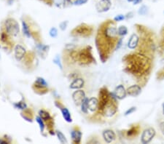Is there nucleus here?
Masks as SVG:
<instances>
[{"label": "nucleus", "instance_id": "f257e3e1", "mask_svg": "<svg viewBox=\"0 0 164 144\" xmlns=\"http://www.w3.org/2000/svg\"><path fill=\"white\" fill-rule=\"evenodd\" d=\"M124 61L127 71L136 76H144L150 69V59L142 53L128 55L124 58Z\"/></svg>", "mask_w": 164, "mask_h": 144}, {"label": "nucleus", "instance_id": "f03ea898", "mask_svg": "<svg viewBox=\"0 0 164 144\" xmlns=\"http://www.w3.org/2000/svg\"><path fill=\"white\" fill-rule=\"evenodd\" d=\"M91 47H86L83 49L80 53H78V61L81 64H89L95 61V59L93 57L92 53H91Z\"/></svg>", "mask_w": 164, "mask_h": 144}, {"label": "nucleus", "instance_id": "7ed1b4c3", "mask_svg": "<svg viewBox=\"0 0 164 144\" xmlns=\"http://www.w3.org/2000/svg\"><path fill=\"white\" fill-rule=\"evenodd\" d=\"M5 30L8 35L16 37L19 34V31H20L18 23L15 19L8 18L5 21Z\"/></svg>", "mask_w": 164, "mask_h": 144}, {"label": "nucleus", "instance_id": "20e7f679", "mask_svg": "<svg viewBox=\"0 0 164 144\" xmlns=\"http://www.w3.org/2000/svg\"><path fill=\"white\" fill-rule=\"evenodd\" d=\"M93 28L86 25V24H81L77 26L72 31V35L76 37H88L92 34Z\"/></svg>", "mask_w": 164, "mask_h": 144}, {"label": "nucleus", "instance_id": "39448f33", "mask_svg": "<svg viewBox=\"0 0 164 144\" xmlns=\"http://www.w3.org/2000/svg\"><path fill=\"white\" fill-rule=\"evenodd\" d=\"M110 100V93L108 92L106 87H102L99 91V100H98V110L103 112L105 106Z\"/></svg>", "mask_w": 164, "mask_h": 144}, {"label": "nucleus", "instance_id": "423d86ee", "mask_svg": "<svg viewBox=\"0 0 164 144\" xmlns=\"http://www.w3.org/2000/svg\"><path fill=\"white\" fill-rule=\"evenodd\" d=\"M156 132L152 127H149L143 131L141 135V143L143 144H147L151 142L152 140L155 136Z\"/></svg>", "mask_w": 164, "mask_h": 144}, {"label": "nucleus", "instance_id": "0eeeda50", "mask_svg": "<svg viewBox=\"0 0 164 144\" xmlns=\"http://www.w3.org/2000/svg\"><path fill=\"white\" fill-rule=\"evenodd\" d=\"M117 110V105H116V101H113L111 98H110V100H109V103L106 104V105L105 106L103 112L104 114L106 116H113L116 114Z\"/></svg>", "mask_w": 164, "mask_h": 144}, {"label": "nucleus", "instance_id": "6e6552de", "mask_svg": "<svg viewBox=\"0 0 164 144\" xmlns=\"http://www.w3.org/2000/svg\"><path fill=\"white\" fill-rule=\"evenodd\" d=\"M111 6L112 2L110 0H100L96 5V9L98 13H105L109 10Z\"/></svg>", "mask_w": 164, "mask_h": 144}, {"label": "nucleus", "instance_id": "1a4fd4ad", "mask_svg": "<svg viewBox=\"0 0 164 144\" xmlns=\"http://www.w3.org/2000/svg\"><path fill=\"white\" fill-rule=\"evenodd\" d=\"M85 93L83 90H77L72 94V99L76 105H80L85 98Z\"/></svg>", "mask_w": 164, "mask_h": 144}, {"label": "nucleus", "instance_id": "9d476101", "mask_svg": "<svg viewBox=\"0 0 164 144\" xmlns=\"http://www.w3.org/2000/svg\"><path fill=\"white\" fill-rule=\"evenodd\" d=\"M47 87V83L43 78L38 77L37 78L35 84H34V87H35L36 91H46V88Z\"/></svg>", "mask_w": 164, "mask_h": 144}, {"label": "nucleus", "instance_id": "9b49d317", "mask_svg": "<svg viewBox=\"0 0 164 144\" xmlns=\"http://www.w3.org/2000/svg\"><path fill=\"white\" fill-rule=\"evenodd\" d=\"M15 57L18 61H21L26 55V49L20 45H17L14 48Z\"/></svg>", "mask_w": 164, "mask_h": 144}, {"label": "nucleus", "instance_id": "f8f14e48", "mask_svg": "<svg viewBox=\"0 0 164 144\" xmlns=\"http://www.w3.org/2000/svg\"><path fill=\"white\" fill-rule=\"evenodd\" d=\"M139 43V37L136 34H133L128 39L127 46L131 50H134L138 47Z\"/></svg>", "mask_w": 164, "mask_h": 144}, {"label": "nucleus", "instance_id": "ddd939ff", "mask_svg": "<svg viewBox=\"0 0 164 144\" xmlns=\"http://www.w3.org/2000/svg\"><path fill=\"white\" fill-rule=\"evenodd\" d=\"M114 94L115 95L116 98L118 100H123L126 97L127 94V90H125V87L122 85L117 86L115 88L114 92Z\"/></svg>", "mask_w": 164, "mask_h": 144}, {"label": "nucleus", "instance_id": "4468645a", "mask_svg": "<svg viewBox=\"0 0 164 144\" xmlns=\"http://www.w3.org/2000/svg\"><path fill=\"white\" fill-rule=\"evenodd\" d=\"M127 94L131 97H136L142 93V87L138 85H131L127 89Z\"/></svg>", "mask_w": 164, "mask_h": 144}, {"label": "nucleus", "instance_id": "2eb2a0df", "mask_svg": "<svg viewBox=\"0 0 164 144\" xmlns=\"http://www.w3.org/2000/svg\"><path fill=\"white\" fill-rule=\"evenodd\" d=\"M103 138L105 142L110 143L116 139V135L115 132L112 130H106L103 132Z\"/></svg>", "mask_w": 164, "mask_h": 144}, {"label": "nucleus", "instance_id": "dca6fc26", "mask_svg": "<svg viewBox=\"0 0 164 144\" xmlns=\"http://www.w3.org/2000/svg\"><path fill=\"white\" fill-rule=\"evenodd\" d=\"M85 82L81 78H76L74 79L73 82L71 83L70 88L73 90H80L84 86Z\"/></svg>", "mask_w": 164, "mask_h": 144}, {"label": "nucleus", "instance_id": "f3484780", "mask_svg": "<svg viewBox=\"0 0 164 144\" xmlns=\"http://www.w3.org/2000/svg\"><path fill=\"white\" fill-rule=\"evenodd\" d=\"M98 100L96 98H91L88 101V110L92 112H96L98 109Z\"/></svg>", "mask_w": 164, "mask_h": 144}, {"label": "nucleus", "instance_id": "a211bd4d", "mask_svg": "<svg viewBox=\"0 0 164 144\" xmlns=\"http://www.w3.org/2000/svg\"><path fill=\"white\" fill-rule=\"evenodd\" d=\"M71 137L75 143H80L81 141L82 133L80 130H72L71 132Z\"/></svg>", "mask_w": 164, "mask_h": 144}, {"label": "nucleus", "instance_id": "6ab92c4d", "mask_svg": "<svg viewBox=\"0 0 164 144\" xmlns=\"http://www.w3.org/2000/svg\"><path fill=\"white\" fill-rule=\"evenodd\" d=\"M61 111L63 117H64V119H65V121L67 122H72V116H71V114L70 112H69V111L66 108H62V109H61Z\"/></svg>", "mask_w": 164, "mask_h": 144}, {"label": "nucleus", "instance_id": "aec40b11", "mask_svg": "<svg viewBox=\"0 0 164 144\" xmlns=\"http://www.w3.org/2000/svg\"><path fill=\"white\" fill-rule=\"evenodd\" d=\"M139 132V126H133L131 127V129L127 131V136L128 137H134L136 136L137 134Z\"/></svg>", "mask_w": 164, "mask_h": 144}, {"label": "nucleus", "instance_id": "412c9836", "mask_svg": "<svg viewBox=\"0 0 164 144\" xmlns=\"http://www.w3.org/2000/svg\"><path fill=\"white\" fill-rule=\"evenodd\" d=\"M22 29H23L24 34L26 37H31V32H30L29 27H28V26L27 25V23L25 21H22Z\"/></svg>", "mask_w": 164, "mask_h": 144}, {"label": "nucleus", "instance_id": "4be33fe9", "mask_svg": "<svg viewBox=\"0 0 164 144\" xmlns=\"http://www.w3.org/2000/svg\"><path fill=\"white\" fill-rule=\"evenodd\" d=\"M88 101H89V99L87 98H85L80 105L81 111L85 114H87V112H88Z\"/></svg>", "mask_w": 164, "mask_h": 144}, {"label": "nucleus", "instance_id": "5701e85b", "mask_svg": "<svg viewBox=\"0 0 164 144\" xmlns=\"http://www.w3.org/2000/svg\"><path fill=\"white\" fill-rule=\"evenodd\" d=\"M39 116L42 118L45 121H49L50 119H51V116L45 110H40L39 112Z\"/></svg>", "mask_w": 164, "mask_h": 144}, {"label": "nucleus", "instance_id": "b1692460", "mask_svg": "<svg viewBox=\"0 0 164 144\" xmlns=\"http://www.w3.org/2000/svg\"><path fill=\"white\" fill-rule=\"evenodd\" d=\"M117 33H118V35L120 36V37H125V35L128 34V28L125 26H120L117 28Z\"/></svg>", "mask_w": 164, "mask_h": 144}, {"label": "nucleus", "instance_id": "393cba45", "mask_svg": "<svg viewBox=\"0 0 164 144\" xmlns=\"http://www.w3.org/2000/svg\"><path fill=\"white\" fill-rule=\"evenodd\" d=\"M56 135L58 137V139L61 143H68V141L66 138L65 135L61 133V131H56Z\"/></svg>", "mask_w": 164, "mask_h": 144}, {"label": "nucleus", "instance_id": "a878e982", "mask_svg": "<svg viewBox=\"0 0 164 144\" xmlns=\"http://www.w3.org/2000/svg\"><path fill=\"white\" fill-rule=\"evenodd\" d=\"M148 12V7L146 5H142L138 10V13L140 16H145Z\"/></svg>", "mask_w": 164, "mask_h": 144}, {"label": "nucleus", "instance_id": "bb28decb", "mask_svg": "<svg viewBox=\"0 0 164 144\" xmlns=\"http://www.w3.org/2000/svg\"><path fill=\"white\" fill-rule=\"evenodd\" d=\"M36 121L37 122V123L39 125V128H40L41 132L44 131V129H45V124H44L43 119L40 117V116H37L36 117Z\"/></svg>", "mask_w": 164, "mask_h": 144}, {"label": "nucleus", "instance_id": "cd10ccee", "mask_svg": "<svg viewBox=\"0 0 164 144\" xmlns=\"http://www.w3.org/2000/svg\"><path fill=\"white\" fill-rule=\"evenodd\" d=\"M49 34H50V37L52 38H56L58 36V30H57L56 28H50V31H49Z\"/></svg>", "mask_w": 164, "mask_h": 144}, {"label": "nucleus", "instance_id": "c85d7f7f", "mask_svg": "<svg viewBox=\"0 0 164 144\" xmlns=\"http://www.w3.org/2000/svg\"><path fill=\"white\" fill-rule=\"evenodd\" d=\"M53 63H54L55 64H56V65L58 66L60 68H61V69H62L63 66H62V64H61V59H60L59 56L56 55V57H55V58L53 59Z\"/></svg>", "mask_w": 164, "mask_h": 144}, {"label": "nucleus", "instance_id": "c756f323", "mask_svg": "<svg viewBox=\"0 0 164 144\" xmlns=\"http://www.w3.org/2000/svg\"><path fill=\"white\" fill-rule=\"evenodd\" d=\"M68 23H69V22L66 21H66L61 22L59 24V28H61V30H62V31H65L68 26Z\"/></svg>", "mask_w": 164, "mask_h": 144}, {"label": "nucleus", "instance_id": "7c9ffc66", "mask_svg": "<svg viewBox=\"0 0 164 144\" xmlns=\"http://www.w3.org/2000/svg\"><path fill=\"white\" fill-rule=\"evenodd\" d=\"M122 45H123V38H120V39H118V40L117 41V42H116L115 50H119V49L122 47Z\"/></svg>", "mask_w": 164, "mask_h": 144}, {"label": "nucleus", "instance_id": "2f4dec72", "mask_svg": "<svg viewBox=\"0 0 164 144\" xmlns=\"http://www.w3.org/2000/svg\"><path fill=\"white\" fill-rule=\"evenodd\" d=\"M15 106L17 108V109H25L26 108V105L24 102H20L18 103L15 105Z\"/></svg>", "mask_w": 164, "mask_h": 144}, {"label": "nucleus", "instance_id": "473e14b6", "mask_svg": "<svg viewBox=\"0 0 164 144\" xmlns=\"http://www.w3.org/2000/svg\"><path fill=\"white\" fill-rule=\"evenodd\" d=\"M136 107H134V106L131 107V108L128 109V110H127L126 112H125V116H128V115L131 114H133L134 112H136Z\"/></svg>", "mask_w": 164, "mask_h": 144}, {"label": "nucleus", "instance_id": "72a5a7b5", "mask_svg": "<svg viewBox=\"0 0 164 144\" xmlns=\"http://www.w3.org/2000/svg\"><path fill=\"white\" fill-rule=\"evenodd\" d=\"M124 19H125V16H123V15H117L114 18V20L116 22L122 21Z\"/></svg>", "mask_w": 164, "mask_h": 144}, {"label": "nucleus", "instance_id": "f704fd0d", "mask_svg": "<svg viewBox=\"0 0 164 144\" xmlns=\"http://www.w3.org/2000/svg\"><path fill=\"white\" fill-rule=\"evenodd\" d=\"M88 2V0H76L75 2H74V5H83L86 4Z\"/></svg>", "mask_w": 164, "mask_h": 144}, {"label": "nucleus", "instance_id": "c9c22d12", "mask_svg": "<svg viewBox=\"0 0 164 144\" xmlns=\"http://www.w3.org/2000/svg\"><path fill=\"white\" fill-rule=\"evenodd\" d=\"M160 129H161V131L163 135H164V122L160 123Z\"/></svg>", "mask_w": 164, "mask_h": 144}, {"label": "nucleus", "instance_id": "e433bc0d", "mask_svg": "<svg viewBox=\"0 0 164 144\" xmlns=\"http://www.w3.org/2000/svg\"><path fill=\"white\" fill-rule=\"evenodd\" d=\"M142 1H143V0H134V1L133 2V3L134 5H139V4L142 3Z\"/></svg>", "mask_w": 164, "mask_h": 144}, {"label": "nucleus", "instance_id": "4c0bfd02", "mask_svg": "<svg viewBox=\"0 0 164 144\" xmlns=\"http://www.w3.org/2000/svg\"><path fill=\"white\" fill-rule=\"evenodd\" d=\"M0 143H7V142H6V141H2V140H0Z\"/></svg>", "mask_w": 164, "mask_h": 144}, {"label": "nucleus", "instance_id": "58836bf2", "mask_svg": "<svg viewBox=\"0 0 164 144\" xmlns=\"http://www.w3.org/2000/svg\"><path fill=\"white\" fill-rule=\"evenodd\" d=\"M163 114H164V103L163 104Z\"/></svg>", "mask_w": 164, "mask_h": 144}, {"label": "nucleus", "instance_id": "ea45409f", "mask_svg": "<svg viewBox=\"0 0 164 144\" xmlns=\"http://www.w3.org/2000/svg\"><path fill=\"white\" fill-rule=\"evenodd\" d=\"M127 1H128V2H133L134 0H127Z\"/></svg>", "mask_w": 164, "mask_h": 144}, {"label": "nucleus", "instance_id": "a19ab883", "mask_svg": "<svg viewBox=\"0 0 164 144\" xmlns=\"http://www.w3.org/2000/svg\"><path fill=\"white\" fill-rule=\"evenodd\" d=\"M163 61H164V59H163Z\"/></svg>", "mask_w": 164, "mask_h": 144}]
</instances>
